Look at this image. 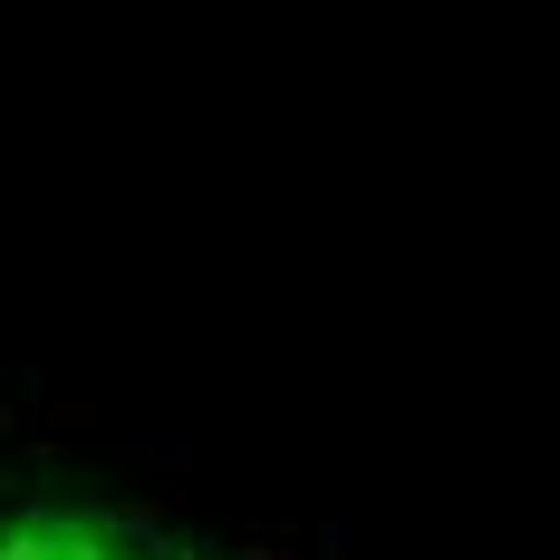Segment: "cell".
<instances>
[{
	"label": "cell",
	"instance_id": "6da1fadb",
	"mask_svg": "<svg viewBox=\"0 0 560 560\" xmlns=\"http://www.w3.org/2000/svg\"><path fill=\"white\" fill-rule=\"evenodd\" d=\"M0 560H232L155 512L97 493H0Z\"/></svg>",
	"mask_w": 560,
	"mask_h": 560
}]
</instances>
